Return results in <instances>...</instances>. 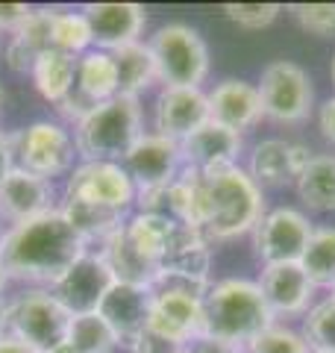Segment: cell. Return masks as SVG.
Returning a JSON list of instances; mask_svg holds the SVG:
<instances>
[{"instance_id":"obj_13","label":"cell","mask_w":335,"mask_h":353,"mask_svg":"<svg viewBox=\"0 0 335 353\" xmlns=\"http://www.w3.org/2000/svg\"><path fill=\"white\" fill-rule=\"evenodd\" d=\"M148 330L180 347H192L197 339L206 336L203 301L185 297V294H171V292L153 294Z\"/></svg>"},{"instance_id":"obj_46","label":"cell","mask_w":335,"mask_h":353,"mask_svg":"<svg viewBox=\"0 0 335 353\" xmlns=\"http://www.w3.org/2000/svg\"><path fill=\"white\" fill-rule=\"evenodd\" d=\"M6 283H9V274H6V268H3V262H0V297H3Z\"/></svg>"},{"instance_id":"obj_36","label":"cell","mask_w":335,"mask_h":353,"mask_svg":"<svg viewBox=\"0 0 335 353\" xmlns=\"http://www.w3.org/2000/svg\"><path fill=\"white\" fill-rule=\"evenodd\" d=\"M53 18L56 9H32L30 18L21 24V30L15 32L12 39L24 41L27 48H32L41 57L44 50H50V30H53Z\"/></svg>"},{"instance_id":"obj_5","label":"cell","mask_w":335,"mask_h":353,"mask_svg":"<svg viewBox=\"0 0 335 353\" xmlns=\"http://www.w3.org/2000/svg\"><path fill=\"white\" fill-rule=\"evenodd\" d=\"M6 333L24 341L36 353H53L68 341L74 315L59 303L50 289H27L9 301Z\"/></svg>"},{"instance_id":"obj_43","label":"cell","mask_w":335,"mask_h":353,"mask_svg":"<svg viewBox=\"0 0 335 353\" xmlns=\"http://www.w3.org/2000/svg\"><path fill=\"white\" fill-rule=\"evenodd\" d=\"M15 168V153H12V136H6L0 130V183L9 176V171Z\"/></svg>"},{"instance_id":"obj_12","label":"cell","mask_w":335,"mask_h":353,"mask_svg":"<svg viewBox=\"0 0 335 353\" xmlns=\"http://www.w3.org/2000/svg\"><path fill=\"white\" fill-rule=\"evenodd\" d=\"M124 171L130 174L136 192L159 189V185L174 183V176L183 171V150L180 141H171L159 132H144L124 157Z\"/></svg>"},{"instance_id":"obj_15","label":"cell","mask_w":335,"mask_h":353,"mask_svg":"<svg viewBox=\"0 0 335 353\" xmlns=\"http://www.w3.org/2000/svg\"><path fill=\"white\" fill-rule=\"evenodd\" d=\"M53 209H59L56 189L44 176H36L24 168H12L6 180L0 183V218L9 227L24 224V221L39 218L44 212H53Z\"/></svg>"},{"instance_id":"obj_41","label":"cell","mask_w":335,"mask_h":353,"mask_svg":"<svg viewBox=\"0 0 335 353\" xmlns=\"http://www.w3.org/2000/svg\"><path fill=\"white\" fill-rule=\"evenodd\" d=\"M192 353H244V347L230 345V341H221V339H212V336H203L192 345Z\"/></svg>"},{"instance_id":"obj_26","label":"cell","mask_w":335,"mask_h":353,"mask_svg":"<svg viewBox=\"0 0 335 353\" xmlns=\"http://www.w3.org/2000/svg\"><path fill=\"white\" fill-rule=\"evenodd\" d=\"M59 212L68 218V224L80 233V239L88 248L103 245V241L115 233V230L124 227L127 212H118V209H106V206H92V203H77V201H62Z\"/></svg>"},{"instance_id":"obj_6","label":"cell","mask_w":335,"mask_h":353,"mask_svg":"<svg viewBox=\"0 0 335 353\" xmlns=\"http://www.w3.org/2000/svg\"><path fill=\"white\" fill-rule=\"evenodd\" d=\"M150 53L156 59V74L165 85L200 88L209 74V48L200 32L188 24H165L150 39Z\"/></svg>"},{"instance_id":"obj_11","label":"cell","mask_w":335,"mask_h":353,"mask_svg":"<svg viewBox=\"0 0 335 353\" xmlns=\"http://www.w3.org/2000/svg\"><path fill=\"white\" fill-rule=\"evenodd\" d=\"M312 233H315V227L309 224V218L303 212L288 209V206L274 209V212H267L253 230L256 256L265 265L300 262Z\"/></svg>"},{"instance_id":"obj_9","label":"cell","mask_w":335,"mask_h":353,"mask_svg":"<svg viewBox=\"0 0 335 353\" xmlns=\"http://www.w3.org/2000/svg\"><path fill=\"white\" fill-rule=\"evenodd\" d=\"M262 112L279 124H297L312 109V83L306 71L294 62H271L259 80Z\"/></svg>"},{"instance_id":"obj_22","label":"cell","mask_w":335,"mask_h":353,"mask_svg":"<svg viewBox=\"0 0 335 353\" xmlns=\"http://www.w3.org/2000/svg\"><path fill=\"white\" fill-rule=\"evenodd\" d=\"M159 268L183 274V277H192V280H209V268H212L209 239L200 233V230L185 227V224L176 221Z\"/></svg>"},{"instance_id":"obj_23","label":"cell","mask_w":335,"mask_h":353,"mask_svg":"<svg viewBox=\"0 0 335 353\" xmlns=\"http://www.w3.org/2000/svg\"><path fill=\"white\" fill-rule=\"evenodd\" d=\"M74 92L92 106L118 97V65H115V57H112L109 50H97V48L83 53L80 62H77V85H74Z\"/></svg>"},{"instance_id":"obj_25","label":"cell","mask_w":335,"mask_h":353,"mask_svg":"<svg viewBox=\"0 0 335 353\" xmlns=\"http://www.w3.org/2000/svg\"><path fill=\"white\" fill-rule=\"evenodd\" d=\"M77 57H68L62 50H44L32 65V85L48 103L59 106L65 97H71L77 85Z\"/></svg>"},{"instance_id":"obj_47","label":"cell","mask_w":335,"mask_h":353,"mask_svg":"<svg viewBox=\"0 0 335 353\" xmlns=\"http://www.w3.org/2000/svg\"><path fill=\"white\" fill-rule=\"evenodd\" d=\"M329 77H332V83H335V59H332V65H329Z\"/></svg>"},{"instance_id":"obj_4","label":"cell","mask_w":335,"mask_h":353,"mask_svg":"<svg viewBox=\"0 0 335 353\" xmlns=\"http://www.w3.org/2000/svg\"><path fill=\"white\" fill-rule=\"evenodd\" d=\"M206 336L244 347L253 336L274 324L259 283L250 280H221L209 285L203 297Z\"/></svg>"},{"instance_id":"obj_49","label":"cell","mask_w":335,"mask_h":353,"mask_svg":"<svg viewBox=\"0 0 335 353\" xmlns=\"http://www.w3.org/2000/svg\"><path fill=\"white\" fill-rule=\"evenodd\" d=\"M332 297H335V285H332Z\"/></svg>"},{"instance_id":"obj_40","label":"cell","mask_w":335,"mask_h":353,"mask_svg":"<svg viewBox=\"0 0 335 353\" xmlns=\"http://www.w3.org/2000/svg\"><path fill=\"white\" fill-rule=\"evenodd\" d=\"M130 350L132 353H180L185 347H180V345H174V341H168L162 336L150 333V330H144V333L130 345Z\"/></svg>"},{"instance_id":"obj_27","label":"cell","mask_w":335,"mask_h":353,"mask_svg":"<svg viewBox=\"0 0 335 353\" xmlns=\"http://www.w3.org/2000/svg\"><path fill=\"white\" fill-rule=\"evenodd\" d=\"M112 57H115V65H118V94L139 97L144 88H150L156 80H159L150 44L132 41L127 48L112 50Z\"/></svg>"},{"instance_id":"obj_14","label":"cell","mask_w":335,"mask_h":353,"mask_svg":"<svg viewBox=\"0 0 335 353\" xmlns=\"http://www.w3.org/2000/svg\"><path fill=\"white\" fill-rule=\"evenodd\" d=\"M209 124V97L203 88H176L165 85L156 97L153 127L171 141H185L192 132Z\"/></svg>"},{"instance_id":"obj_37","label":"cell","mask_w":335,"mask_h":353,"mask_svg":"<svg viewBox=\"0 0 335 353\" xmlns=\"http://www.w3.org/2000/svg\"><path fill=\"white\" fill-rule=\"evenodd\" d=\"M223 15L244 30H262L267 24H274V18L279 15V6L276 3H227Z\"/></svg>"},{"instance_id":"obj_33","label":"cell","mask_w":335,"mask_h":353,"mask_svg":"<svg viewBox=\"0 0 335 353\" xmlns=\"http://www.w3.org/2000/svg\"><path fill=\"white\" fill-rule=\"evenodd\" d=\"M300 336L309 353H335V297H327L309 309Z\"/></svg>"},{"instance_id":"obj_18","label":"cell","mask_w":335,"mask_h":353,"mask_svg":"<svg viewBox=\"0 0 335 353\" xmlns=\"http://www.w3.org/2000/svg\"><path fill=\"white\" fill-rule=\"evenodd\" d=\"M312 159V150L306 145H292L283 139H265L253 148L250 153V176L256 185H279L297 183V176L303 174V168Z\"/></svg>"},{"instance_id":"obj_34","label":"cell","mask_w":335,"mask_h":353,"mask_svg":"<svg viewBox=\"0 0 335 353\" xmlns=\"http://www.w3.org/2000/svg\"><path fill=\"white\" fill-rule=\"evenodd\" d=\"M244 353H309V347L303 336L294 333V330L271 324L244 345Z\"/></svg>"},{"instance_id":"obj_30","label":"cell","mask_w":335,"mask_h":353,"mask_svg":"<svg viewBox=\"0 0 335 353\" xmlns=\"http://www.w3.org/2000/svg\"><path fill=\"white\" fill-rule=\"evenodd\" d=\"M300 268L306 271L309 283L315 285H335V227H321L312 233L309 245L300 256Z\"/></svg>"},{"instance_id":"obj_16","label":"cell","mask_w":335,"mask_h":353,"mask_svg":"<svg viewBox=\"0 0 335 353\" xmlns=\"http://www.w3.org/2000/svg\"><path fill=\"white\" fill-rule=\"evenodd\" d=\"M150 306H153V292L141 289V285H130V283H115L103 297L97 315L112 327V333L118 336L121 345H132L144 330H148V318H150Z\"/></svg>"},{"instance_id":"obj_31","label":"cell","mask_w":335,"mask_h":353,"mask_svg":"<svg viewBox=\"0 0 335 353\" xmlns=\"http://www.w3.org/2000/svg\"><path fill=\"white\" fill-rule=\"evenodd\" d=\"M68 345L74 353H112L115 347H121V341L103 318L97 312H88L74 315L68 330Z\"/></svg>"},{"instance_id":"obj_20","label":"cell","mask_w":335,"mask_h":353,"mask_svg":"<svg viewBox=\"0 0 335 353\" xmlns=\"http://www.w3.org/2000/svg\"><path fill=\"white\" fill-rule=\"evenodd\" d=\"M206 97H209V121L212 124H221L232 132H238V136L265 115L259 88L244 83V80H223L212 88Z\"/></svg>"},{"instance_id":"obj_48","label":"cell","mask_w":335,"mask_h":353,"mask_svg":"<svg viewBox=\"0 0 335 353\" xmlns=\"http://www.w3.org/2000/svg\"><path fill=\"white\" fill-rule=\"evenodd\" d=\"M180 353H192V347H185V350H180Z\"/></svg>"},{"instance_id":"obj_50","label":"cell","mask_w":335,"mask_h":353,"mask_svg":"<svg viewBox=\"0 0 335 353\" xmlns=\"http://www.w3.org/2000/svg\"><path fill=\"white\" fill-rule=\"evenodd\" d=\"M0 236H3V233H0Z\"/></svg>"},{"instance_id":"obj_8","label":"cell","mask_w":335,"mask_h":353,"mask_svg":"<svg viewBox=\"0 0 335 353\" xmlns=\"http://www.w3.org/2000/svg\"><path fill=\"white\" fill-rule=\"evenodd\" d=\"M62 201L127 212V206L136 201V185L121 162H77L74 171L65 176Z\"/></svg>"},{"instance_id":"obj_10","label":"cell","mask_w":335,"mask_h":353,"mask_svg":"<svg viewBox=\"0 0 335 353\" xmlns=\"http://www.w3.org/2000/svg\"><path fill=\"white\" fill-rule=\"evenodd\" d=\"M115 274H112L109 262L100 256V250L88 248L80 259H77L65 277L53 285V294L59 297V303L68 309L71 315H88L97 312L103 297L109 294V289L115 285Z\"/></svg>"},{"instance_id":"obj_24","label":"cell","mask_w":335,"mask_h":353,"mask_svg":"<svg viewBox=\"0 0 335 353\" xmlns=\"http://www.w3.org/2000/svg\"><path fill=\"white\" fill-rule=\"evenodd\" d=\"M97 250H100V256L109 262V268H112V274H115L118 283H130V285L150 289L153 280H156V274H159V265L150 262V259H144L141 253L130 245L124 227L115 230V233H112Z\"/></svg>"},{"instance_id":"obj_38","label":"cell","mask_w":335,"mask_h":353,"mask_svg":"<svg viewBox=\"0 0 335 353\" xmlns=\"http://www.w3.org/2000/svg\"><path fill=\"white\" fill-rule=\"evenodd\" d=\"M39 59V53L27 48L24 41H18L9 36V44H6V65L12 68L15 74H32V65H36Z\"/></svg>"},{"instance_id":"obj_39","label":"cell","mask_w":335,"mask_h":353,"mask_svg":"<svg viewBox=\"0 0 335 353\" xmlns=\"http://www.w3.org/2000/svg\"><path fill=\"white\" fill-rule=\"evenodd\" d=\"M30 12H32V6L27 3H0V32L15 36L21 24L30 18Z\"/></svg>"},{"instance_id":"obj_32","label":"cell","mask_w":335,"mask_h":353,"mask_svg":"<svg viewBox=\"0 0 335 353\" xmlns=\"http://www.w3.org/2000/svg\"><path fill=\"white\" fill-rule=\"evenodd\" d=\"M50 48L68 53V57H77V59L92 50L94 41H92V27H88L85 15L83 12H59V9H56L53 30H50Z\"/></svg>"},{"instance_id":"obj_17","label":"cell","mask_w":335,"mask_h":353,"mask_svg":"<svg viewBox=\"0 0 335 353\" xmlns=\"http://www.w3.org/2000/svg\"><path fill=\"white\" fill-rule=\"evenodd\" d=\"M83 15L92 27V41L97 50H118L139 41L148 15L139 3H88Z\"/></svg>"},{"instance_id":"obj_2","label":"cell","mask_w":335,"mask_h":353,"mask_svg":"<svg viewBox=\"0 0 335 353\" xmlns=\"http://www.w3.org/2000/svg\"><path fill=\"white\" fill-rule=\"evenodd\" d=\"M206 176V239H236L265 218L262 189L238 165L209 171Z\"/></svg>"},{"instance_id":"obj_45","label":"cell","mask_w":335,"mask_h":353,"mask_svg":"<svg viewBox=\"0 0 335 353\" xmlns=\"http://www.w3.org/2000/svg\"><path fill=\"white\" fill-rule=\"evenodd\" d=\"M6 312H9V301H6V297H0V339L6 336V324H9Z\"/></svg>"},{"instance_id":"obj_3","label":"cell","mask_w":335,"mask_h":353,"mask_svg":"<svg viewBox=\"0 0 335 353\" xmlns=\"http://www.w3.org/2000/svg\"><path fill=\"white\" fill-rule=\"evenodd\" d=\"M141 136L139 97L118 94L88 109V115L74 127V148L83 162H124Z\"/></svg>"},{"instance_id":"obj_7","label":"cell","mask_w":335,"mask_h":353,"mask_svg":"<svg viewBox=\"0 0 335 353\" xmlns=\"http://www.w3.org/2000/svg\"><path fill=\"white\" fill-rule=\"evenodd\" d=\"M15 168H24L53 183V176H68L77 165V148L71 130L59 121H32L12 136Z\"/></svg>"},{"instance_id":"obj_42","label":"cell","mask_w":335,"mask_h":353,"mask_svg":"<svg viewBox=\"0 0 335 353\" xmlns=\"http://www.w3.org/2000/svg\"><path fill=\"white\" fill-rule=\"evenodd\" d=\"M318 127H321V136L335 145V97H329V101L321 106V112H318Z\"/></svg>"},{"instance_id":"obj_19","label":"cell","mask_w":335,"mask_h":353,"mask_svg":"<svg viewBox=\"0 0 335 353\" xmlns=\"http://www.w3.org/2000/svg\"><path fill=\"white\" fill-rule=\"evenodd\" d=\"M259 289L271 315H300L309 309V301L315 294V285L309 283L306 271L300 262H283V265H265Z\"/></svg>"},{"instance_id":"obj_35","label":"cell","mask_w":335,"mask_h":353,"mask_svg":"<svg viewBox=\"0 0 335 353\" xmlns=\"http://www.w3.org/2000/svg\"><path fill=\"white\" fill-rule=\"evenodd\" d=\"M288 12L306 32L318 39H335V3H294Z\"/></svg>"},{"instance_id":"obj_28","label":"cell","mask_w":335,"mask_h":353,"mask_svg":"<svg viewBox=\"0 0 335 353\" xmlns=\"http://www.w3.org/2000/svg\"><path fill=\"white\" fill-rule=\"evenodd\" d=\"M297 194L315 212H335V157H312L297 176Z\"/></svg>"},{"instance_id":"obj_44","label":"cell","mask_w":335,"mask_h":353,"mask_svg":"<svg viewBox=\"0 0 335 353\" xmlns=\"http://www.w3.org/2000/svg\"><path fill=\"white\" fill-rule=\"evenodd\" d=\"M0 353H36V350H32V347H27L24 345V341H18L15 336H3V339H0Z\"/></svg>"},{"instance_id":"obj_21","label":"cell","mask_w":335,"mask_h":353,"mask_svg":"<svg viewBox=\"0 0 335 353\" xmlns=\"http://www.w3.org/2000/svg\"><path fill=\"white\" fill-rule=\"evenodd\" d=\"M180 150H183L185 168L209 174V171L236 165V157L241 150V136L209 121V124H203L197 132H192L185 141H180Z\"/></svg>"},{"instance_id":"obj_29","label":"cell","mask_w":335,"mask_h":353,"mask_svg":"<svg viewBox=\"0 0 335 353\" xmlns=\"http://www.w3.org/2000/svg\"><path fill=\"white\" fill-rule=\"evenodd\" d=\"M176 221L165 215H150V212H136L132 218L124 221V233L130 239V245L136 248L144 259H150L156 265H162L165 248L171 241Z\"/></svg>"},{"instance_id":"obj_1","label":"cell","mask_w":335,"mask_h":353,"mask_svg":"<svg viewBox=\"0 0 335 353\" xmlns=\"http://www.w3.org/2000/svg\"><path fill=\"white\" fill-rule=\"evenodd\" d=\"M85 250L88 245L59 209L9 227L0 236V262L9 280L32 289H53Z\"/></svg>"}]
</instances>
